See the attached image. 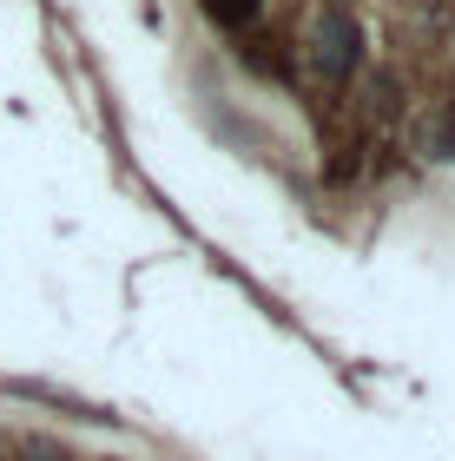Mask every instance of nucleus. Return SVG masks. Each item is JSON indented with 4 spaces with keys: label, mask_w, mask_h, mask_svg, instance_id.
Listing matches in <instances>:
<instances>
[{
    "label": "nucleus",
    "mask_w": 455,
    "mask_h": 461,
    "mask_svg": "<svg viewBox=\"0 0 455 461\" xmlns=\"http://www.w3.org/2000/svg\"><path fill=\"white\" fill-rule=\"evenodd\" d=\"M357 59H363V33H357V20H350L343 7H330L317 20V67L330 79H343V73H357Z\"/></svg>",
    "instance_id": "nucleus-1"
},
{
    "label": "nucleus",
    "mask_w": 455,
    "mask_h": 461,
    "mask_svg": "<svg viewBox=\"0 0 455 461\" xmlns=\"http://www.w3.org/2000/svg\"><path fill=\"white\" fill-rule=\"evenodd\" d=\"M205 14L224 20V27H244V20L258 14V0H205Z\"/></svg>",
    "instance_id": "nucleus-2"
},
{
    "label": "nucleus",
    "mask_w": 455,
    "mask_h": 461,
    "mask_svg": "<svg viewBox=\"0 0 455 461\" xmlns=\"http://www.w3.org/2000/svg\"><path fill=\"white\" fill-rule=\"evenodd\" d=\"M436 152H442V158H455V113L442 119V139H436Z\"/></svg>",
    "instance_id": "nucleus-3"
}]
</instances>
